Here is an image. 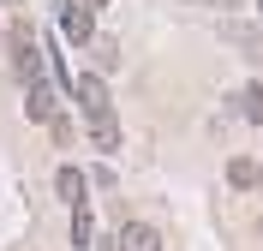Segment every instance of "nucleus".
<instances>
[{
	"instance_id": "1",
	"label": "nucleus",
	"mask_w": 263,
	"mask_h": 251,
	"mask_svg": "<svg viewBox=\"0 0 263 251\" xmlns=\"http://www.w3.org/2000/svg\"><path fill=\"white\" fill-rule=\"evenodd\" d=\"M6 48H12V72L24 78V90L30 84H48V54H42V36H36L30 18H18L12 30H6Z\"/></svg>"
},
{
	"instance_id": "2",
	"label": "nucleus",
	"mask_w": 263,
	"mask_h": 251,
	"mask_svg": "<svg viewBox=\"0 0 263 251\" xmlns=\"http://www.w3.org/2000/svg\"><path fill=\"white\" fill-rule=\"evenodd\" d=\"M60 24H66V42L72 48H90L96 42V12L84 0H60Z\"/></svg>"
},
{
	"instance_id": "3",
	"label": "nucleus",
	"mask_w": 263,
	"mask_h": 251,
	"mask_svg": "<svg viewBox=\"0 0 263 251\" xmlns=\"http://www.w3.org/2000/svg\"><path fill=\"white\" fill-rule=\"evenodd\" d=\"M72 96L84 102V120H96V114H114V102H108V84H102V72H84V78L72 84Z\"/></svg>"
},
{
	"instance_id": "4",
	"label": "nucleus",
	"mask_w": 263,
	"mask_h": 251,
	"mask_svg": "<svg viewBox=\"0 0 263 251\" xmlns=\"http://www.w3.org/2000/svg\"><path fill=\"white\" fill-rule=\"evenodd\" d=\"M24 114H30L36 126H54V120H60V108H54V84H30V90H24Z\"/></svg>"
},
{
	"instance_id": "5",
	"label": "nucleus",
	"mask_w": 263,
	"mask_h": 251,
	"mask_svg": "<svg viewBox=\"0 0 263 251\" xmlns=\"http://www.w3.org/2000/svg\"><path fill=\"white\" fill-rule=\"evenodd\" d=\"M120 251H162V234L149 221H126L120 227Z\"/></svg>"
},
{
	"instance_id": "6",
	"label": "nucleus",
	"mask_w": 263,
	"mask_h": 251,
	"mask_svg": "<svg viewBox=\"0 0 263 251\" xmlns=\"http://www.w3.org/2000/svg\"><path fill=\"white\" fill-rule=\"evenodd\" d=\"M90 144H96L102 156H114L120 150V120L114 114H96V120H90Z\"/></svg>"
},
{
	"instance_id": "7",
	"label": "nucleus",
	"mask_w": 263,
	"mask_h": 251,
	"mask_svg": "<svg viewBox=\"0 0 263 251\" xmlns=\"http://www.w3.org/2000/svg\"><path fill=\"white\" fill-rule=\"evenodd\" d=\"M257 180H263V167L251 162V156H233V162H228V185H233V191H251Z\"/></svg>"
},
{
	"instance_id": "8",
	"label": "nucleus",
	"mask_w": 263,
	"mask_h": 251,
	"mask_svg": "<svg viewBox=\"0 0 263 251\" xmlns=\"http://www.w3.org/2000/svg\"><path fill=\"white\" fill-rule=\"evenodd\" d=\"M54 191H60V203L78 209V203H84V173H78V167H60V173H54Z\"/></svg>"
},
{
	"instance_id": "9",
	"label": "nucleus",
	"mask_w": 263,
	"mask_h": 251,
	"mask_svg": "<svg viewBox=\"0 0 263 251\" xmlns=\"http://www.w3.org/2000/svg\"><path fill=\"white\" fill-rule=\"evenodd\" d=\"M233 114H239V120H263V84L233 90Z\"/></svg>"
},
{
	"instance_id": "10",
	"label": "nucleus",
	"mask_w": 263,
	"mask_h": 251,
	"mask_svg": "<svg viewBox=\"0 0 263 251\" xmlns=\"http://www.w3.org/2000/svg\"><path fill=\"white\" fill-rule=\"evenodd\" d=\"M90 54H96V66H102V72H114V66H120V48L108 42V36H96V42H90Z\"/></svg>"
},
{
	"instance_id": "11",
	"label": "nucleus",
	"mask_w": 263,
	"mask_h": 251,
	"mask_svg": "<svg viewBox=\"0 0 263 251\" xmlns=\"http://www.w3.org/2000/svg\"><path fill=\"white\" fill-rule=\"evenodd\" d=\"M90 234H96V221H90V209H72V239H78V245H90Z\"/></svg>"
},
{
	"instance_id": "12",
	"label": "nucleus",
	"mask_w": 263,
	"mask_h": 251,
	"mask_svg": "<svg viewBox=\"0 0 263 251\" xmlns=\"http://www.w3.org/2000/svg\"><path fill=\"white\" fill-rule=\"evenodd\" d=\"M84 6H90V12H102V6H108V0H84Z\"/></svg>"
},
{
	"instance_id": "13",
	"label": "nucleus",
	"mask_w": 263,
	"mask_h": 251,
	"mask_svg": "<svg viewBox=\"0 0 263 251\" xmlns=\"http://www.w3.org/2000/svg\"><path fill=\"white\" fill-rule=\"evenodd\" d=\"M257 239H263V216H257Z\"/></svg>"
},
{
	"instance_id": "14",
	"label": "nucleus",
	"mask_w": 263,
	"mask_h": 251,
	"mask_svg": "<svg viewBox=\"0 0 263 251\" xmlns=\"http://www.w3.org/2000/svg\"><path fill=\"white\" fill-rule=\"evenodd\" d=\"M215 6H233V0H215Z\"/></svg>"
},
{
	"instance_id": "15",
	"label": "nucleus",
	"mask_w": 263,
	"mask_h": 251,
	"mask_svg": "<svg viewBox=\"0 0 263 251\" xmlns=\"http://www.w3.org/2000/svg\"><path fill=\"white\" fill-rule=\"evenodd\" d=\"M257 6H263V0H257Z\"/></svg>"
}]
</instances>
